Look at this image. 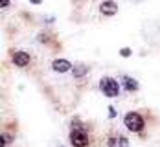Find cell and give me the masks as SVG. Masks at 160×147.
<instances>
[{"mask_svg": "<svg viewBox=\"0 0 160 147\" xmlns=\"http://www.w3.org/2000/svg\"><path fill=\"white\" fill-rule=\"evenodd\" d=\"M90 0H70V4H72V9H74V13H79L81 9L88 4Z\"/></svg>", "mask_w": 160, "mask_h": 147, "instance_id": "7c38bea8", "label": "cell"}, {"mask_svg": "<svg viewBox=\"0 0 160 147\" xmlns=\"http://www.w3.org/2000/svg\"><path fill=\"white\" fill-rule=\"evenodd\" d=\"M8 55H9V63L15 66L17 70L20 72H28L32 74L37 66V59L35 55L30 53L28 50H20V48H9L8 50Z\"/></svg>", "mask_w": 160, "mask_h": 147, "instance_id": "3957f363", "label": "cell"}, {"mask_svg": "<svg viewBox=\"0 0 160 147\" xmlns=\"http://www.w3.org/2000/svg\"><path fill=\"white\" fill-rule=\"evenodd\" d=\"M120 83H122V88L125 90V92H129V94H136L138 90H140V83L136 81L132 76H127V74H122L120 77Z\"/></svg>", "mask_w": 160, "mask_h": 147, "instance_id": "30bf717a", "label": "cell"}, {"mask_svg": "<svg viewBox=\"0 0 160 147\" xmlns=\"http://www.w3.org/2000/svg\"><path fill=\"white\" fill-rule=\"evenodd\" d=\"M30 2H32V4H41L42 0H30Z\"/></svg>", "mask_w": 160, "mask_h": 147, "instance_id": "2e32d148", "label": "cell"}, {"mask_svg": "<svg viewBox=\"0 0 160 147\" xmlns=\"http://www.w3.org/2000/svg\"><path fill=\"white\" fill-rule=\"evenodd\" d=\"M68 142L70 147H101V132L96 121L72 116L68 121Z\"/></svg>", "mask_w": 160, "mask_h": 147, "instance_id": "6da1fadb", "label": "cell"}, {"mask_svg": "<svg viewBox=\"0 0 160 147\" xmlns=\"http://www.w3.org/2000/svg\"><path fill=\"white\" fill-rule=\"evenodd\" d=\"M114 116H116V110H114V109H112V107H109V118H114Z\"/></svg>", "mask_w": 160, "mask_h": 147, "instance_id": "9a60e30c", "label": "cell"}, {"mask_svg": "<svg viewBox=\"0 0 160 147\" xmlns=\"http://www.w3.org/2000/svg\"><path fill=\"white\" fill-rule=\"evenodd\" d=\"M120 55H122V57H131V55H132V50L131 48H122L120 50Z\"/></svg>", "mask_w": 160, "mask_h": 147, "instance_id": "4fadbf2b", "label": "cell"}, {"mask_svg": "<svg viewBox=\"0 0 160 147\" xmlns=\"http://www.w3.org/2000/svg\"><path fill=\"white\" fill-rule=\"evenodd\" d=\"M98 88H99V92L105 96V98L109 99H116L120 98V94H122V83L118 77H114V76H103L99 83H98Z\"/></svg>", "mask_w": 160, "mask_h": 147, "instance_id": "5b68a950", "label": "cell"}, {"mask_svg": "<svg viewBox=\"0 0 160 147\" xmlns=\"http://www.w3.org/2000/svg\"><path fill=\"white\" fill-rule=\"evenodd\" d=\"M0 4H2V9H8L9 7V0H2Z\"/></svg>", "mask_w": 160, "mask_h": 147, "instance_id": "5bb4252c", "label": "cell"}, {"mask_svg": "<svg viewBox=\"0 0 160 147\" xmlns=\"http://www.w3.org/2000/svg\"><path fill=\"white\" fill-rule=\"evenodd\" d=\"M98 13L103 18H112L118 15V2L116 0H103L98 6Z\"/></svg>", "mask_w": 160, "mask_h": 147, "instance_id": "ba28073f", "label": "cell"}, {"mask_svg": "<svg viewBox=\"0 0 160 147\" xmlns=\"http://www.w3.org/2000/svg\"><path fill=\"white\" fill-rule=\"evenodd\" d=\"M0 136H2V147H11L15 144V138H17V123L11 127V125H2V132H0Z\"/></svg>", "mask_w": 160, "mask_h": 147, "instance_id": "9c48e42d", "label": "cell"}, {"mask_svg": "<svg viewBox=\"0 0 160 147\" xmlns=\"http://www.w3.org/2000/svg\"><path fill=\"white\" fill-rule=\"evenodd\" d=\"M101 147H131V140L118 127H107L101 132Z\"/></svg>", "mask_w": 160, "mask_h": 147, "instance_id": "277c9868", "label": "cell"}, {"mask_svg": "<svg viewBox=\"0 0 160 147\" xmlns=\"http://www.w3.org/2000/svg\"><path fill=\"white\" fill-rule=\"evenodd\" d=\"M50 66H52V70L55 74H68L72 70L74 63H70L68 59H63V57H55V59H52Z\"/></svg>", "mask_w": 160, "mask_h": 147, "instance_id": "8fae6325", "label": "cell"}, {"mask_svg": "<svg viewBox=\"0 0 160 147\" xmlns=\"http://www.w3.org/2000/svg\"><path fill=\"white\" fill-rule=\"evenodd\" d=\"M160 123V116L149 109V107H140V109H132L123 114V127L131 134H134L138 140H149L153 129Z\"/></svg>", "mask_w": 160, "mask_h": 147, "instance_id": "7a4b0ae2", "label": "cell"}, {"mask_svg": "<svg viewBox=\"0 0 160 147\" xmlns=\"http://www.w3.org/2000/svg\"><path fill=\"white\" fill-rule=\"evenodd\" d=\"M90 70H92V66L88 65V63H83V61L74 63L72 70H70V74H72V79L78 83V85L85 83V81H87V77L90 76Z\"/></svg>", "mask_w": 160, "mask_h": 147, "instance_id": "52a82bcc", "label": "cell"}, {"mask_svg": "<svg viewBox=\"0 0 160 147\" xmlns=\"http://www.w3.org/2000/svg\"><path fill=\"white\" fill-rule=\"evenodd\" d=\"M57 147H64V145H61V144H59V145H57Z\"/></svg>", "mask_w": 160, "mask_h": 147, "instance_id": "e0dca14e", "label": "cell"}, {"mask_svg": "<svg viewBox=\"0 0 160 147\" xmlns=\"http://www.w3.org/2000/svg\"><path fill=\"white\" fill-rule=\"evenodd\" d=\"M37 41H39L42 46L53 50V51H61V50H63V42H61L59 35H57L55 30H52V28L41 30V32L37 33Z\"/></svg>", "mask_w": 160, "mask_h": 147, "instance_id": "8992f818", "label": "cell"}]
</instances>
